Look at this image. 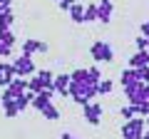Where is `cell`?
<instances>
[{
	"mask_svg": "<svg viewBox=\"0 0 149 139\" xmlns=\"http://www.w3.org/2000/svg\"><path fill=\"white\" fill-rule=\"evenodd\" d=\"M67 95L82 107V104H87V102H92L97 97V80H92L87 75V80H82V82H70Z\"/></svg>",
	"mask_w": 149,
	"mask_h": 139,
	"instance_id": "1",
	"label": "cell"
},
{
	"mask_svg": "<svg viewBox=\"0 0 149 139\" xmlns=\"http://www.w3.org/2000/svg\"><path fill=\"white\" fill-rule=\"evenodd\" d=\"M90 55H92V60H95L97 65H109L112 60H114V47H112L107 40H95L92 42V47H90Z\"/></svg>",
	"mask_w": 149,
	"mask_h": 139,
	"instance_id": "2",
	"label": "cell"
},
{
	"mask_svg": "<svg viewBox=\"0 0 149 139\" xmlns=\"http://www.w3.org/2000/svg\"><path fill=\"white\" fill-rule=\"evenodd\" d=\"M52 80H55V72H50V70H37L32 77H27V90L30 92L47 90V87H52Z\"/></svg>",
	"mask_w": 149,
	"mask_h": 139,
	"instance_id": "3",
	"label": "cell"
},
{
	"mask_svg": "<svg viewBox=\"0 0 149 139\" xmlns=\"http://www.w3.org/2000/svg\"><path fill=\"white\" fill-rule=\"evenodd\" d=\"M144 117H139V114H134L132 119H124L122 124V139H142L144 134Z\"/></svg>",
	"mask_w": 149,
	"mask_h": 139,
	"instance_id": "4",
	"label": "cell"
},
{
	"mask_svg": "<svg viewBox=\"0 0 149 139\" xmlns=\"http://www.w3.org/2000/svg\"><path fill=\"white\" fill-rule=\"evenodd\" d=\"M13 70H15V77H32L37 72L32 55H22V52H20V57L13 60Z\"/></svg>",
	"mask_w": 149,
	"mask_h": 139,
	"instance_id": "5",
	"label": "cell"
},
{
	"mask_svg": "<svg viewBox=\"0 0 149 139\" xmlns=\"http://www.w3.org/2000/svg\"><path fill=\"white\" fill-rule=\"evenodd\" d=\"M102 112H104V109H102V104L100 102H87V104H82V117H85V122L87 124H92V127H97V124L102 122Z\"/></svg>",
	"mask_w": 149,
	"mask_h": 139,
	"instance_id": "6",
	"label": "cell"
},
{
	"mask_svg": "<svg viewBox=\"0 0 149 139\" xmlns=\"http://www.w3.org/2000/svg\"><path fill=\"white\" fill-rule=\"evenodd\" d=\"M124 90V97H127V102L129 104H142V102H147V97H144V85L142 82H129V85H124L122 87Z\"/></svg>",
	"mask_w": 149,
	"mask_h": 139,
	"instance_id": "7",
	"label": "cell"
},
{
	"mask_svg": "<svg viewBox=\"0 0 149 139\" xmlns=\"http://www.w3.org/2000/svg\"><path fill=\"white\" fill-rule=\"evenodd\" d=\"M50 50V45L45 42V40H32V38H27V40H22V45H20V52L22 55H37V52H47Z\"/></svg>",
	"mask_w": 149,
	"mask_h": 139,
	"instance_id": "8",
	"label": "cell"
},
{
	"mask_svg": "<svg viewBox=\"0 0 149 139\" xmlns=\"http://www.w3.org/2000/svg\"><path fill=\"white\" fill-rule=\"evenodd\" d=\"M112 13H114V3H112V0H100V3H97V20L100 22L109 25L112 22Z\"/></svg>",
	"mask_w": 149,
	"mask_h": 139,
	"instance_id": "9",
	"label": "cell"
},
{
	"mask_svg": "<svg viewBox=\"0 0 149 139\" xmlns=\"http://www.w3.org/2000/svg\"><path fill=\"white\" fill-rule=\"evenodd\" d=\"M52 95H55V90H52V87L35 92V97H32V102H30V107H35L37 112H40V109H42L45 104H50V102H52Z\"/></svg>",
	"mask_w": 149,
	"mask_h": 139,
	"instance_id": "10",
	"label": "cell"
},
{
	"mask_svg": "<svg viewBox=\"0 0 149 139\" xmlns=\"http://www.w3.org/2000/svg\"><path fill=\"white\" fill-rule=\"evenodd\" d=\"M52 90H55V95L67 97V90H70V72H60V75H55Z\"/></svg>",
	"mask_w": 149,
	"mask_h": 139,
	"instance_id": "11",
	"label": "cell"
},
{
	"mask_svg": "<svg viewBox=\"0 0 149 139\" xmlns=\"http://www.w3.org/2000/svg\"><path fill=\"white\" fill-rule=\"evenodd\" d=\"M13 77H15L13 62H5V60H0V87H8Z\"/></svg>",
	"mask_w": 149,
	"mask_h": 139,
	"instance_id": "12",
	"label": "cell"
},
{
	"mask_svg": "<svg viewBox=\"0 0 149 139\" xmlns=\"http://www.w3.org/2000/svg\"><path fill=\"white\" fill-rule=\"evenodd\" d=\"M149 65V50H137V52L129 57V67L137 70V67H147Z\"/></svg>",
	"mask_w": 149,
	"mask_h": 139,
	"instance_id": "13",
	"label": "cell"
},
{
	"mask_svg": "<svg viewBox=\"0 0 149 139\" xmlns=\"http://www.w3.org/2000/svg\"><path fill=\"white\" fill-rule=\"evenodd\" d=\"M70 17H72V22H77V25H82L85 22V3H74V5H70Z\"/></svg>",
	"mask_w": 149,
	"mask_h": 139,
	"instance_id": "14",
	"label": "cell"
},
{
	"mask_svg": "<svg viewBox=\"0 0 149 139\" xmlns=\"http://www.w3.org/2000/svg\"><path fill=\"white\" fill-rule=\"evenodd\" d=\"M40 114H42L45 119H50V122H57V119H60V109L55 107L52 102H50V104H45V107L40 109Z\"/></svg>",
	"mask_w": 149,
	"mask_h": 139,
	"instance_id": "15",
	"label": "cell"
},
{
	"mask_svg": "<svg viewBox=\"0 0 149 139\" xmlns=\"http://www.w3.org/2000/svg\"><path fill=\"white\" fill-rule=\"evenodd\" d=\"M15 32L13 30H0V47H15Z\"/></svg>",
	"mask_w": 149,
	"mask_h": 139,
	"instance_id": "16",
	"label": "cell"
},
{
	"mask_svg": "<svg viewBox=\"0 0 149 139\" xmlns=\"http://www.w3.org/2000/svg\"><path fill=\"white\" fill-rule=\"evenodd\" d=\"M13 22H15V15H13V10H3V13H0V30H10Z\"/></svg>",
	"mask_w": 149,
	"mask_h": 139,
	"instance_id": "17",
	"label": "cell"
},
{
	"mask_svg": "<svg viewBox=\"0 0 149 139\" xmlns=\"http://www.w3.org/2000/svg\"><path fill=\"white\" fill-rule=\"evenodd\" d=\"M0 104H3V112H5V117H17V107H15V99H8V102H0Z\"/></svg>",
	"mask_w": 149,
	"mask_h": 139,
	"instance_id": "18",
	"label": "cell"
},
{
	"mask_svg": "<svg viewBox=\"0 0 149 139\" xmlns=\"http://www.w3.org/2000/svg\"><path fill=\"white\" fill-rule=\"evenodd\" d=\"M119 82H122V87L129 85V82H137V77H134V70H132V67H124L122 72H119Z\"/></svg>",
	"mask_w": 149,
	"mask_h": 139,
	"instance_id": "19",
	"label": "cell"
},
{
	"mask_svg": "<svg viewBox=\"0 0 149 139\" xmlns=\"http://www.w3.org/2000/svg\"><path fill=\"white\" fill-rule=\"evenodd\" d=\"M97 20V3H87L85 5V22H95Z\"/></svg>",
	"mask_w": 149,
	"mask_h": 139,
	"instance_id": "20",
	"label": "cell"
},
{
	"mask_svg": "<svg viewBox=\"0 0 149 139\" xmlns=\"http://www.w3.org/2000/svg\"><path fill=\"white\" fill-rule=\"evenodd\" d=\"M112 90H114V82L112 80H100L97 82V95H109Z\"/></svg>",
	"mask_w": 149,
	"mask_h": 139,
	"instance_id": "21",
	"label": "cell"
},
{
	"mask_svg": "<svg viewBox=\"0 0 149 139\" xmlns=\"http://www.w3.org/2000/svg\"><path fill=\"white\" fill-rule=\"evenodd\" d=\"M134 77H137V82L147 85V82H149V65H147V67H137V70H134Z\"/></svg>",
	"mask_w": 149,
	"mask_h": 139,
	"instance_id": "22",
	"label": "cell"
},
{
	"mask_svg": "<svg viewBox=\"0 0 149 139\" xmlns=\"http://www.w3.org/2000/svg\"><path fill=\"white\" fill-rule=\"evenodd\" d=\"M119 114H122L124 119H132L134 114H137V109H134V104H129V102H127V104H122V107H119Z\"/></svg>",
	"mask_w": 149,
	"mask_h": 139,
	"instance_id": "23",
	"label": "cell"
},
{
	"mask_svg": "<svg viewBox=\"0 0 149 139\" xmlns=\"http://www.w3.org/2000/svg\"><path fill=\"white\" fill-rule=\"evenodd\" d=\"M87 75H90L92 80H97V82L102 80V72H100V67H97V65H92V67H87Z\"/></svg>",
	"mask_w": 149,
	"mask_h": 139,
	"instance_id": "24",
	"label": "cell"
},
{
	"mask_svg": "<svg viewBox=\"0 0 149 139\" xmlns=\"http://www.w3.org/2000/svg\"><path fill=\"white\" fill-rule=\"evenodd\" d=\"M134 109H137L139 117H149V102H142V104H137Z\"/></svg>",
	"mask_w": 149,
	"mask_h": 139,
	"instance_id": "25",
	"label": "cell"
},
{
	"mask_svg": "<svg viewBox=\"0 0 149 139\" xmlns=\"http://www.w3.org/2000/svg\"><path fill=\"white\" fill-rule=\"evenodd\" d=\"M134 45H137V50H149V40L144 38V35H139V38L134 40Z\"/></svg>",
	"mask_w": 149,
	"mask_h": 139,
	"instance_id": "26",
	"label": "cell"
},
{
	"mask_svg": "<svg viewBox=\"0 0 149 139\" xmlns=\"http://www.w3.org/2000/svg\"><path fill=\"white\" fill-rule=\"evenodd\" d=\"M77 0H57V5L62 8V10H70V5H74Z\"/></svg>",
	"mask_w": 149,
	"mask_h": 139,
	"instance_id": "27",
	"label": "cell"
},
{
	"mask_svg": "<svg viewBox=\"0 0 149 139\" xmlns=\"http://www.w3.org/2000/svg\"><path fill=\"white\" fill-rule=\"evenodd\" d=\"M10 55H13V47H0V57H10Z\"/></svg>",
	"mask_w": 149,
	"mask_h": 139,
	"instance_id": "28",
	"label": "cell"
},
{
	"mask_svg": "<svg viewBox=\"0 0 149 139\" xmlns=\"http://www.w3.org/2000/svg\"><path fill=\"white\" fill-rule=\"evenodd\" d=\"M139 30H142V35H144V38H149V20H144Z\"/></svg>",
	"mask_w": 149,
	"mask_h": 139,
	"instance_id": "29",
	"label": "cell"
},
{
	"mask_svg": "<svg viewBox=\"0 0 149 139\" xmlns=\"http://www.w3.org/2000/svg\"><path fill=\"white\" fill-rule=\"evenodd\" d=\"M10 5H13V0H0V13H3V10H10Z\"/></svg>",
	"mask_w": 149,
	"mask_h": 139,
	"instance_id": "30",
	"label": "cell"
},
{
	"mask_svg": "<svg viewBox=\"0 0 149 139\" xmlns=\"http://www.w3.org/2000/svg\"><path fill=\"white\" fill-rule=\"evenodd\" d=\"M60 139H77V137H74V134H70V132H62V137H60Z\"/></svg>",
	"mask_w": 149,
	"mask_h": 139,
	"instance_id": "31",
	"label": "cell"
},
{
	"mask_svg": "<svg viewBox=\"0 0 149 139\" xmlns=\"http://www.w3.org/2000/svg\"><path fill=\"white\" fill-rule=\"evenodd\" d=\"M144 97H147V102H149V82L144 85Z\"/></svg>",
	"mask_w": 149,
	"mask_h": 139,
	"instance_id": "32",
	"label": "cell"
},
{
	"mask_svg": "<svg viewBox=\"0 0 149 139\" xmlns=\"http://www.w3.org/2000/svg\"><path fill=\"white\" fill-rule=\"evenodd\" d=\"M142 139H149V129H144V134H142Z\"/></svg>",
	"mask_w": 149,
	"mask_h": 139,
	"instance_id": "33",
	"label": "cell"
},
{
	"mask_svg": "<svg viewBox=\"0 0 149 139\" xmlns=\"http://www.w3.org/2000/svg\"><path fill=\"white\" fill-rule=\"evenodd\" d=\"M144 127H147V129H149V117H144Z\"/></svg>",
	"mask_w": 149,
	"mask_h": 139,
	"instance_id": "34",
	"label": "cell"
},
{
	"mask_svg": "<svg viewBox=\"0 0 149 139\" xmlns=\"http://www.w3.org/2000/svg\"><path fill=\"white\" fill-rule=\"evenodd\" d=\"M0 90H3V87H0Z\"/></svg>",
	"mask_w": 149,
	"mask_h": 139,
	"instance_id": "35",
	"label": "cell"
}]
</instances>
